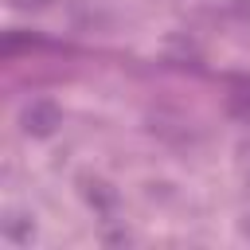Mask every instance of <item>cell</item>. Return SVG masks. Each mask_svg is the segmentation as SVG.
Here are the masks:
<instances>
[{
  "label": "cell",
  "instance_id": "1",
  "mask_svg": "<svg viewBox=\"0 0 250 250\" xmlns=\"http://www.w3.org/2000/svg\"><path fill=\"white\" fill-rule=\"evenodd\" d=\"M23 133H35V137H47L55 125H59V105L47 102V98H35L27 109H23Z\"/></svg>",
  "mask_w": 250,
  "mask_h": 250
}]
</instances>
